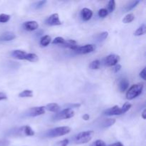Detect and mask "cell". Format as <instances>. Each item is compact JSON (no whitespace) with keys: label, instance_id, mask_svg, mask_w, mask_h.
I'll return each instance as SVG.
<instances>
[{"label":"cell","instance_id":"7402d4cb","mask_svg":"<svg viewBox=\"0 0 146 146\" xmlns=\"http://www.w3.org/2000/svg\"><path fill=\"white\" fill-rule=\"evenodd\" d=\"M135 19V16H134L133 14L132 13H130V14H127L125 17L123 19V22L125 23V24H128V23L132 22Z\"/></svg>","mask_w":146,"mask_h":146},{"label":"cell","instance_id":"4fadbf2b","mask_svg":"<svg viewBox=\"0 0 146 146\" xmlns=\"http://www.w3.org/2000/svg\"><path fill=\"white\" fill-rule=\"evenodd\" d=\"M81 16L84 21H88L92 17L93 11L88 8H84L81 11Z\"/></svg>","mask_w":146,"mask_h":146},{"label":"cell","instance_id":"1f68e13d","mask_svg":"<svg viewBox=\"0 0 146 146\" xmlns=\"http://www.w3.org/2000/svg\"><path fill=\"white\" fill-rule=\"evenodd\" d=\"M131 108V104H129V103H125V104L123 106L122 108H121L123 113H126L127 111H129Z\"/></svg>","mask_w":146,"mask_h":146},{"label":"cell","instance_id":"e575fe53","mask_svg":"<svg viewBox=\"0 0 146 146\" xmlns=\"http://www.w3.org/2000/svg\"><path fill=\"white\" fill-rule=\"evenodd\" d=\"M6 99H7V96L4 93L0 92V101H3V100Z\"/></svg>","mask_w":146,"mask_h":146},{"label":"cell","instance_id":"5b68a950","mask_svg":"<svg viewBox=\"0 0 146 146\" xmlns=\"http://www.w3.org/2000/svg\"><path fill=\"white\" fill-rule=\"evenodd\" d=\"M74 115H75V112L71 108H67L56 113V114H55L52 117V120L54 121H58L64 119H68L74 117Z\"/></svg>","mask_w":146,"mask_h":146},{"label":"cell","instance_id":"d4e9b609","mask_svg":"<svg viewBox=\"0 0 146 146\" xmlns=\"http://www.w3.org/2000/svg\"><path fill=\"white\" fill-rule=\"evenodd\" d=\"M115 9V1H114V0H111V1H109V2H108V9H107L108 12V13L113 12Z\"/></svg>","mask_w":146,"mask_h":146},{"label":"cell","instance_id":"603a6c76","mask_svg":"<svg viewBox=\"0 0 146 146\" xmlns=\"http://www.w3.org/2000/svg\"><path fill=\"white\" fill-rule=\"evenodd\" d=\"M100 66H101V61L99 60H95V61H93L91 63L89 67L91 69L97 70L100 68Z\"/></svg>","mask_w":146,"mask_h":146},{"label":"cell","instance_id":"44dd1931","mask_svg":"<svg viewBox=\"0 0 146 146\" xmlns=\"http://www.w3.org/2000/svg\"><path fill=\"white\" fill-rule=\"evenodd\" d=\"M33 96V91L31 90H24L22 92L19 94V97L20 98H30Z\"/></svg>","mask_w":146,"mask_h":146},{"label":"cell","instance_id":"5bb4252c","mask_svg":"<svg viewBox=\"0 0 146 146\" xmlns=\"http://www.w3.org/2000/svg\"><path fill=\"white\" fill-rule=\"evenodd\" d=\"M16 35L11 31H7L0 35V41H9L14 39Z\"/></svg>","mask_w":146,"mask_h":146},{"label":"cell","instance_id":"d6a6232c","mask_svg":"<svg viewBox=\"0 0 146 146\" xmlns=\"http://www.w3.org/2000/svg\"><path fill=\"white\" fill-rule=\"evenodd\" d=\"M94 146H106L105 142L101 141V140H97V141L94 143Z\"/></svg>","mask_w":146,"mask_h":146},{"label":"cell","instance_id":"f1b7e54d","mask_svg":"<svg viewBox=\"0 0 146 146\" xmlns=\"http://www.w3.org/2000/svg\"><path fill=\"white\" fill-rule=\"evenodd\" d=\"M108 36V33L107 31H104V32H102L101 34H100L98 35V36L97 37V40L98 41H103L104 40H105L106 38H107Z\"/></svg>","mask_w":146,"mask_h":146},{"label":"cell","instance_id":"3957f363","mask_svg":"<svg viewBox=\"0 0 146 146\" xmlns=\"http://www.w3.org/2000/svg\"><path fill=\"white\" fill-rule=\"evenodd\" d=\"M94 132L93 131H86L81 132L74 137V142L76 144L87 143L91 141L94 136Z\"/></svg>","mask_w":146,"mask_h":146},{"label":"cell","instance_id":"ffe728a7","mask_svg":"<svg viewBox=\"0 0 146 146\" xmlns=\"http://www.w3.org/2000/svg\"><path fill=\"white\" fill-rule=\"evenodd\" d=\"M51 36H49L48 35H45L41 37V40H40V44L43 46H47L51 42Z\"/></svg>","mask_w":146,"mask_h":146},{"label":"cell","instance_id":"2e32d148","mask_svg":"<svg viewBox=\"0 0 146 146\" xmlns=\"http://www.w3.org/2000/svg\"><path fill=\"white\" fill-rule=\"evenodd\" d=\"M45 110H47L48 111H51L53 113H58L60 111V106L56 103H52V104H47L44 107Z\"/></svg>","mask_w":146,"mask_h":146},{"label":"cell","instance_id":"8fae6325","mask_svg":"<svg viewBox=\"0 0 146 146\" xmlns=\"http://www.w3.org/2000/svg\"><path fill=\"white\" fill-rule=\"evenodd\" d=\"M23 28L29 31H32L38 28V24L36 21H26L23 24Z\"/></svg>","mask_w":146,"mask_h":146},{"label":"cell","instance_id":"d590c367","mask_svg":"<svg viewBox=\"0 0 146 146\" xmlns=\"http://www.w3.org/2000/svg\"><path fill=\"white\" fill-rule=\"evenodd\" d=\"M121 66L120 65V64H116L115 66V68H114V72L115 73L118 72V71L121 70Z\"/></svg>","mask_w":146,"mask_h":146},{"label":"cell","instance_id":"9a60e30c","mask_svg":"<svg viewBox=\"0 0 146 146\" xmlns=\"http://www.w3.org/2000/svg\"><path fill=\"white\" fill-rule=\"evenodd\" d=\"M63 47H65V48H68L70 49H72L73 51L76 49V48L78 47V45H77V43L75 40H65V42L63 44Z\"/></svg>","mask_w":146,"mask_h":146},{"label":"cell","instance_id":"d6986e66","mask_svg":"<svg viewBox=\"0 0 146 146\" xmlns=\"http://www.w3.org/2000/svg\"><path fill=\"white\" fill-rule=\"evenodd\" d=\"M115 123V119L113 118H109V119H106L101 123V127L102 128H109V127L112 126L114 123Z\"/></svg>","mask_w":146,"mask_h":146},{"label":"cell","instance_id":"277c9868","mask_svg":"<svg viewBox=\"0 0 146 146\" xmlns=\"http://www.w3.org/2000/svg\"><path fill=\"white\" fill-rule=\"evenodd\" d=\"M143 89V84H138L133 85L126 93V98L128 100H133L142 94Z\"/></svg>","mask_w":146,"mask_h":146},{"label":"cell","instance_id":"52a82bcc","mask_svg":"<svg viewBox=\"0 0 146 146\" xmlns=\"http://www.w3.org/2000/svg\"><path fill=\"white\" fill-rule=\"evenodd\" d=\"M95 49V46L92 44H86L85 46H78L74 50V52L76 54H87L91 53Z\"/></svg>","mask_w":146,"mask_h":146},{"label":"cell","instance_id":"4316f807","mask_svg":"<svg viewBox=\"0 0 146 146\" xmlns=\"http://www.w3.org/2000/svg\"><path fill=\"white\" fill-rule=\"evenodd\" d=\"M10 16L6 14H0V23H7L9 21Z\"/></svg>","mask_w":146,"mask_h":146},{"label":"cell","instance_id":"cb8c5ba5","mask_svg":"<svg viewBox=\"0 0 146 146\" xmlns=\"http://www.w3.org/2000/svg\"><path fill=\"white\" fill-rule=\"evenodd\" d=\"M145 30H146L145 25L143 24H142V25H141V27H140L139 28L136 30V31L134 33V34H135V36L143 35V34H145Z\"/></svg>","mask_w":146,"mask_h":146},{"label":"cell","instance_id":"836d02e7","mask_svg":"<svg viewBox=\"0 0 146 146\" xmlns=\"http://www.w3.org/2000/svg\"><path fill=\"white\" fill-rule=\"evenodd\" d=\"M140 76H141L143 80H146V68L145 67L142 70V71L140 73Z\"/></svg>","mask_w":146,"mask_h":146},{"label":"cell","instance_id":"f35d334b","mask_svg":"<svg viewBox=\"0 0 146 146\" xmlns=\"http://www.w3.org/2000/svg\"><path fill=\"white\" fill-rule=\"evenodd\" d=\"M145 113H146V110L144 109L143 111V113H142V118H143V119H145V118H146Z\"/></svg>","mask_w":146,"mask_h":146},{"label":"cell","instance_id":"30bf717a","mask_svg":"<svg viewBox=\"0 0 146 146\" xmlns=\"http://www.w3.org/2000/svg\"><path fill=\"white\" fill-rule=\"evenodd\" d=\"M103 114L104 115H108V116H111V115H121L123 114L122 112V109L120 108L118 106H115L112 107V108H108V109L105 110L103 112Z\"/></svg>","mask_w":146,"mask_h":146},{"label":"cell","instance_id":"6da1fadb","mask_svg":"<svg viewBox=\"0 0 146 146\" xmlns=\"http://www.w3.org/2000/svg\"><path fill=\"white\" fill-rule=\"evenodd\" d=\"M13 58L18 60H27L30 62H36L38 60V56L32 53H27L22 50H14L11 53Z\"/></svg>","mask_w":146,"mask_h":146},{"label":"cell","instance_id":"ac0fdd59","mask_svg":"<svg viewBox=\"0 0 146 146\" xmlns=\"http://www.w3.org/2000/svg\"><path fill=\"white\" fill-rule=\"evenodd\" d=\"M140 3L139 0H136V1H130L128 4H126L124 8V10L125 11H129L131 10H132L133 9L135 8L137 5Z\"/></svg>","mask_w":146,"mask_h":146},{"label":"cell","instance_id":"ba28073f","mask_svg":"<svg viewBox=\"0 0 146 146\" xmlns=\"http://www.w3.org/2000/svg\"><path fill=\"white\" fill-rule=\"evenodd\" d=\"M45 23L48 26H59L62 24L59 19V16L58 14H53L46 19Z\"/></svg>","mask_w":146,"mask_h":146},{"label":"cell","instance_id":"e0dca14e","mask_svg":"<svg viewBox=\"0 0 146 146\" xmlns=\"http://www.w3.org/2000/svg\"><path fill=\"white\" fill-rule=\"evenodd\" d=\"M129 86V81L126 78H123L119 82V89L121 92H124Z\"/></svg>","mask_w":146,"mask_h":146},{"label":"cell","instance_id":"8992f818","mask_svg":"<svg viewBox=\"0 0 146 146\" xmlns=\"http://www.w3.org/2000/svg\"><path fill=\"white\" fill-rule=\"evenodd\" d=\"M45 113V108L44 106H38L30 108L25 113V115L27 117H36Z\"/></svg>","mask_w":146,"mask_h":146},{"label":"cell","instance_id":"484cf974","mask_svg":"<svg viewBox=\"0 0 146 146\" xmlns=\"http://www.w3.org/2000/svg\"><path fill=\"white\" fill-rule=\"evenodd\" d=\"M46 3V1H36V2L34 3L33 4V7H34L35 9H39L42 8L44 6V4Z\"/></svg>","mask_w":146,"mask_h":146},{"label":"cell","instance_id":"83f0119b","mask_svg":"<svg viewBox=\"0 0 146 146\" xmlns=\"http://www.w3.org/2000/svg\"><path fill=\"white\" fill-rule=\"evenodd\" d=\"M65 42V39L63 37L58 36L56 38H54V41H52L53 44H60V45H63Z\"/></svg>","mask_w":146,"mask_h":146},{"label":"cell","instance_id":"74e56055","mask_svg":"<svg viewBox=\"0 0 146 146\" xmlns=\"http://www.w3.org/2000/svg\"><path fill=\"white\" fill-rule=\"evenodd\" d=\"M82 118H83V119L84 120V121H88V120H89L90 116H89V115H88V114H85V115H83Z\"/></svg>","mask_w":146,"mask_h":146},{"label":"cell","instance_id":"7a4b0ae2","mask_svg":"<svg viewBox=\"0 0 146 146\" xmlns=\"http://www.w3.org/2000/svg\"><path fill=\"white\" fill-rule=\"evenodd\" d=\"M70 131H71V128L68 126L57 127V128H52V129L46 131L44 133V136L46 138H56V137L66 135V134L69 133Z\"/></svg>","mask_w":146,"mask_h":146},{"label":"cell","instance_id":"8d00e7d4","mask_svg":"<svg viewBox=\"0 0 146 146\" xmlns=\"http://www.w3.org/2000/svg\"><path fill=\"white\" fill-rule=\"evenodd\" d=\"M108 146H124V145L122 143L117 142V143H115L111 144V145H109Z\"/></svg>","mask_w":146,"mask_h":146},{"label":"cell","instance_id":"7c38bea8","mask_svg":"<svg viewBox=\"0 0 146 146\" xmlns=\"http://www.w3.org/2000/svg\"><path fill=\"white\" fill-rule=\"evenodd\" d=\"M19 131L21 135H27V136H33L34 135V131L31 129V127L29 125H24V126L19 128Z\"/></svg>","mask_w":146,"mask_h":146},{"label":"cell","instance_id":"9c48e42d","mask_svg":"<svg viewBox=\"0 0 146 146\" xmlns=\"http://www.w3.org/2000/svg\"><path fill=\"white\" fill-rule=\"evenodd\" d=\"M120 61L119 56L115 55V54H110L106 58L105 65L107 66H115Z\"/></svg>","mask_w":146,"mask_h":146},{"label":"cell","instance_id":"4dcf8cb0","mask_svg":"<svg viewBox=\"0 0 146 146\" xmlns=\"http://www.w3.org/2000/svg\"><path fill=\"white\" fill-rule=\"evenodd\" d=\"M68 144H69V141H68V139H64L62 140V141L57 142L55 146H68Z\"/></svg>","mask_w":146,"mask_h":146},{"label":"cell","instance_id":"f546056e","mask_svg":"<svg viewBox=\"0 0 146 146\" xmlns=\"http://www.w3.org/2000/svg\"><path fill=\"white\" fill-rule=\"evenodd\" d=\"M108 14V11L106 9H101L98 11V16L101 18H105L107 15Z\"/></svg>","mask_w":146,"mask_h":146}]
</instances>
